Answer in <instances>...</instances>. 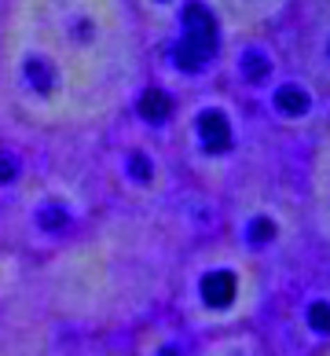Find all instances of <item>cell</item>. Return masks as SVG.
Listing matches in <instances>:
<instances>
[{
  "instance_id": "cell-1",
  "label": "cell",
  "mask_w": 330,
  "mask_h": 356,
  "mask_svg": "<svg viewBox=\"0 0 330 356\" xmlns=\"http://www.w3.org/2000/svg\"><path fill=\"white\" fill-rule=\"evenodd\" d=\"M320 206H323V224L330 232V147L323 151V173H320Z\"/></svg>"
}]
</instances>
